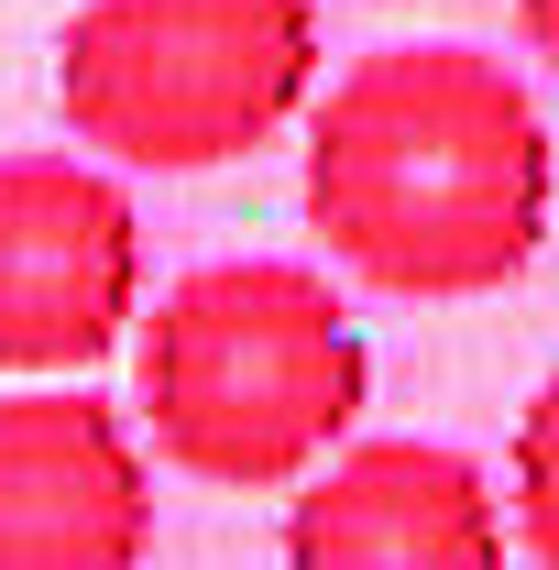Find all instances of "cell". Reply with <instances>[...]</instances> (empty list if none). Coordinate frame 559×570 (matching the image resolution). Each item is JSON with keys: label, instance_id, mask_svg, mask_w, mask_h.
Wrapping results in <instances>:
<instances>
[{"label": "cell", "instance_id": "6da1fadb", "mask_svg": "<svg viewBox=\"0 0 559 570\" xmlns=\"http://www.w3.org/2000/svg\"><path fill=\"white\" fill-rule=\"evenodd\" d=\"M296 198L330 264L406 307H472L549 242V121L527 77L472 45H373L307 88Z\"/></svg>", "mask_w": 559, "mask_h": 570}, {"label": "cell", "instance_id": "7a4b0ae2", "mask_svg": "<svg viewBox=\"0 0 559 570\" xmlns=\"http://www.w3.org/2000/svg\"><path fill=\"white\" fill-rule=\"evenodd\" d=\"M373 395V362L341 285L285 253H231L154 296L133 341V406L154 461L209 494H285L330 461Z\"/></svg>", "mask_w": 559, "mask_h": 570}, {"label": "cell", "instance_id": "3957f363", "mask_svg": "<svg viewBox=\"0 0 559 570\" xmlns=\"http://www.w3.org/2000/svg\"><path fill=\"white\" fill-rule=\"evenodd\" d=\"M307 88L318 0H88L56 45V110L121 176L253 165Z\"/></svg>", "mask_w": 559, "mask_h": 570}, {"label": "cell", "instance_id": "277c9868", "mask_svg": "<svg viewBox=\"0 0 559 570\" xmlns=\"http://www.w3.org/2000/svg\"><path fill=\"white\" fill-rule=\"evenodd\" d=\"M143 318V209L99 154H0V373H88Z\"/></svg>", "mask_w": 559, "mask_h": 570}, {"label": "cell", "instance_id": "5b68a950", "mask_svg": "<svg viewBox=\"0 0 559 570\" xmlns=\"http://www.w3.org/2000/svg\"><path fill=\"white\" fill-rule=\"evenodd\" d=\"M154 461L88 384L0 395V570H143Z\"/></svg>", "mask_w": 559, "mask_h": 570}, {"label": "cell", "instance_id": "8992f818", "mask_svg": "<svg viewBox=\"0 0 559 570\" xmlns=\"http://www.w3.org/2000/svg\"><path fill=\"white\" fill-rule=\"evenodd\" d=\"M285 570H504V504L450 439H341L285 483Z\"/></svg>", "mask_w": 559, "mask_h": 570}, {"label": "cell", "instance_id": "52a82bcc", "mask_svg": "<svg viewBox=\"0 0 559 570\" xmlns=\"http://www.w3.org/2000/svg\"><path fill=\"white\" fill-rule=\"evenodd\" d=\"M516 549L538 570H559V373L516 417Z\"/></svg>", "mask_w": 559, "mask_h": 570}, {"label": "cell", "instance_id": "ba28073f", "mask_svg": "<svg viewBox=\"0 0 559 570\" xmlns=\"http://www.w3.org/2000/svg\"><path fill=\"white\" fill-rule=\"evenodd\" d=\"M516 33H527V56L559 67V0H516Z\"/></svg>", "mask_w": 559, "mask_h": 570}]
</instances>
